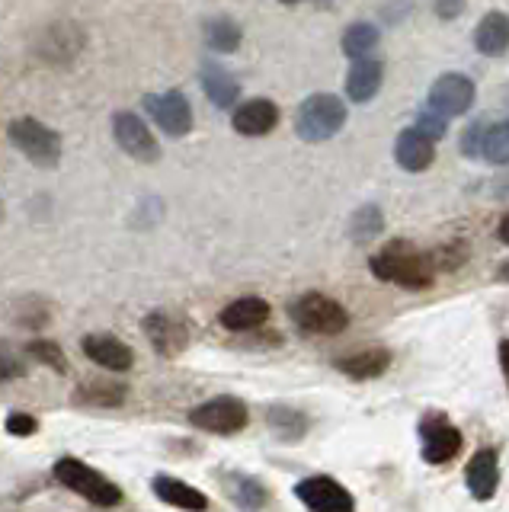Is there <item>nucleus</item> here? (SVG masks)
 <instances>
[{"mask_svg": "<svg viewBox=\"0 0 509 512\" xmlns=\"http://www.w3.org/2000/svg\"><path fill=\"white\" fill-rule=\"evenodd\" d=\"M369 269L381 282L401 285L407 292H423L436 282V269L429 263V253L413 247L410 240H391L388 247L372 253Z\"/></svg>", "mask_w": 509, "mask_h": 512, "instance_id": "1", "label": "nucleus"}, {"mask_svg": "<svg viewBox=\"0 0 509 512\" xmlns=\"http://www.w3.org/2000/svg\"><path fill=\"white\" fill-rule=\"evenodd\" d=\"M52 474L61 487H68L71 493H77L81 500H87L90 506L100 509H113L122 503V490L119 484H113L106 474H100L97 468H90L87 461L74 458V455H61L52 464Z\"/></svg>", "mask_w": 509, "mask_h": 512, "instance_id": "2", "label": "nucleus"}, {"mask_svg": "<svg viewBox=\"0 0 509 512\" xmlns=\"http://www.w3.org/2000/svg\"><path fill=\"white\" fill-rule=\"evenodd\" d=\"M346 125V103L337 93H314L295 112V132L301 141L321 144L340 135Z\"/></svg>", "mask_w": 509, "mask_h": 512, "instance_id": "3", "label": "nucleus"}, {"mask_svg": "<svg viewBox=\"0 0 509 512\" xmlns=\"http://www.w3.org/2000/svg\"><path fill=\"white\" fill-rule=\"evenodd\" d=\"M289 314L298 330L314 333V336H337L349 327V311L337 298H330L324 292H308L295 298Z\"/></svg>", "mask_w": 509, "mask_h": 512, "instance_id": "4", "label": "nucleus"}, {"mask_svg": "<svg viewBox=\"0 0 509 512\" xmlns=\"http://www.w3.org/2000/svg\"><path fill=\"white\" fill-rule=\"evenodd\" d=\"M7 138L13 141V148H17L23 157L33 160L36 167H42V170L58 167V160H61V135L55 132V128L42 125L33 116H23V119L10 122Z\"/></svg>", "mask_w": 509, "mask_h": 512, "instance_id": "5", "label": "nucleus"}, {"mask_svg": "<svg viewBox=\"0 0 509 512\" xmlns=\"http://www.w3.org/2000/svg\"><path fill=\"white\" fill-rule=\"evenodd\" d=\"M250 423V410L241 397L221 394L205 400V404L189 410V426H196L199 432H212V436H234Z\"/></svg>", "mask_w": 509, "mask_h": 512, "instance_id": "6", "label": "nucleus"}, {"mask_svg": "<svg viewBox=\"0 0 509 512\" xmlns=\"http://www.w3.org/2000/svg\"><path fill=\"white\" fill-rule=\"evenodd\" d=\"M461 429L445 413H426L420 420V455L426 464H449L461 455Z\"/></svg>", "mask_w": 509, "mask_h": 512, "instance_id": "7", "label": "nucleus"}, {"mask_svg": "<svg viewBox=\"0 0 509 512\" xmlns=\"http://www.w3.org/2000/svg\"><path fill=\"white\" fill-rule=\"evenodd\" d=\"M461 154L481 157L493 167H503L509 160V125L503 119H477L468 125V132L461 135Z\"/></svg>", "mask_w": 509, "mask_h": 512, "instance_id": "8", "label": "nucleus"}, {"mask_svg": "<svg viewBox=\"0 0 509 512\" xmlns=\"http://www.w3.org/2000/svg\"><path fill=\"white\" fill-rule=\"evenodd\" d=\"M295 496L308 512H356L353 493L330 474H314V477L298 480Z\"/></svg>", "mask_w": 509, "mask_h": 512, "instance_id": "9", "label": "nucleus"}, {"mask_svg": "<svg viewBox=\"0 0 509 512\" xmlns=\"http://www.w3.org/2000/svg\"><path fill=\"white\" fill-rule=\"evenodd\" d=\"M477 87L474 80L465 74H442L433 80L429 87V109L439 112V116H465V112L474 106Z\"/></svg>", "mask_w": 509, "mask_h": 512, "instance_id": "10", "label": "nucleus"}, {"mask_svg": "<svg viewBox=\"0 0 509 512\" xmlns=\"http://www.w3.org/2000/svg\"><path fill=\"white\" fill-rule=\"evenodd\" d=\"M145 109L170 138H183L189 135V128H193V106H189V100L180 90L145 96Z\"/></svg>", "mask_w": 509, "mask_h": 512, "instance_id": "11", "label": "nucleus"}, {"mask_svg": "<svg viewBox=\"0 0 509 512\" xmlns=\"http://www.w3.org/2000/svg\"><path fill=\"white\" fill-rule=\"evenodd\" d=\"M113 138L125 154L141 160V164H154V160L161 157V148H157L148 122L138 119L135 112H116L113 116Z\"/></svg>", "mask_w": 509, "mask_h": 512, "instance_id": "12", "label": "nucleus"}, {"mask_svg": "<svg viewBox=\"0 0 509 512\" xmlns=\"http://www.w3.org/2000/svg\"><path fill=\"white\" fill-rule=\"evenodd\" d=\"M141 330H145L148 343L161 352L164 359H177L189 346V327L180 317H173L167 311H151L145 320H141Z\"/></svg>", "mask_w": 509, "mask_h": 512, "instance_id": "13", "label": "nucleus"}, {"mask_svg": "<svg viewBox=\"0 0 509 512\" xmlns=\"http://www.w3.org/2000/svg\"><path fill=\"white\" fill-rule=\"evenodd\" d=\"M465 484L477 503L493 500L500 484V464H497V448H477L465 464Z\"/></svg>", "mask_w": 509, "mask_h": 512, "instance_id": "14", "label": "nucleus"}, {"mask_svg": "<svg viewBox=\"0 0 509 512\" xmlns=\"http://www.w3.org/2000/svg\"><path fill=\"white\" fill-rule=\"evenodd\" d=\"M84 352L90 362L103 365L106 372H129L135 365V352L132 346H125L119 336L113 333H90L84 336Z\"/></svg>", "mask_w": 509, "mask_h": 512, "instance_id": "15", "label": "nucleus"}, {"mask_svg": "<svg viewBox=\"0 0 509 512\" xmlns=\"http://www.w3.org/2000/svg\"><path fill=\"white\" fill-rule=\"evenodd\" d=\"M221 327L231 330V333H250V330H260L266 320H269V301L260 295H244V298H234L231 304H225L218 314Z\"/></svg>", "mask_w": 509, "mask_h": 512, "instance_id": "16", "label": "nucleus"}, {"mask_svg": "<svg viewBox=\"0 0 509 512\" xmlns=\"http://www.w3.org/2000/svg\"><path fill=\"white\" fill-rule=\"evenodd\" d=\"M337 372H343L346 378L353 381H372V378H381L391 368V349L385 346H369V349H356L349 352V356H340L333 362Z\"/></svg>", "mask_w": 509, "mask_h": 512, "instance_id": "17", "label": "nucleus"}, {"mask_svg": "<svg viewBox=\"0 0 509 512\" xmlns=\"http://www.w3.org/2000/svg\"><path fill=\"white\" fill-rule=\"evenodd\" d=\"M234 132H241L247 138L269 135L279 125V106L273 100H247L234 109Z\"/></svg>", "mask_w": 509, "mask_h": 512, "instance_id": "18", "label": "nucleus"}, {"mask_svg": "<svg viewBox=\"0 0 509 512\" xmlns=\"http://www.w3.org/2000/svg\"><path fill=\"white\" fill-rule=\"evenodd\" d=\"M151 490L157 493V500H164L167 506H177L183 512H205L209 509V496L202 490H196L193 484H186L180 477H170V474H157L151 480Z\"/></svg>", "mask_w": 509, "mask_h": 512, "instance_id": "19", "label": "nucleus"}, {"mask_svg": "<svg viewBox=\"0 0 509 512\" xmlns=\"http://www.w3.org/2000/svg\"><path fill=\"white\" fill-rule=\"evenodd\" d=\"M221 480H225V490L234 500L237 509L244 512H263L269 506V490L260 477L244 474V471H221Z\"/></svg>", "mask_w": 509, "mask_h": 512, "instance_id": "20", "label": "nucleus"}, {"mask_svg": "<svg viewBox=\"0 0 509 512\" xmlns=\"http://www.w3.org/2000/svg\"><path fill=\"white\" fill-rule=\"evenodd\" d=\"M125 397H129V388H125L122 381L93 378V381H84L81 388L71 394V404L90 407V410H116L125 404Z\"/></svg>", "mask_w": 509, "mask_h": 512, "instance_id": "21", "label": "nucleus"}, {"mask_svg": "<svg viewBox=\"0 0 509 512\" xmlns=\"http://www.w3.org/2000/svg\"><path fill=\"white\" fill-rule=\"evenodd\" d=\"M385 80V64L375 58H356L346 74V96L353 103H372Z\"/></svg>", "mask_w": 509, "mask_h": 512, "instance_id": "22", "label": "nucleus"}, {"mask_svg": "<svg viewBox=\"0 0 509 512\" xmlns=\"http://www.w3.org/2000/svg\"><path fill=\"white\" fill-rule=\"evenodd\" d=\"M394 157L404 170L420 173L436 160V144L426 141L420 132H413V128H407V132H401L394 141Z\"/></svg>", "mask_w": 509, "mask_h": 512, "instance_id": "23", "label": "nucleus"}, {"mask_svg": "<svg viewBox=\"0 0 509 512\" xmlns=\"http://www.w3.org/2000/svg\"><path fill=\"white\" fill-rule=\"evenodd\" d=\"M474 45L481 55H490V58L503 55L509 48V16L503 10L487 13L474 29Z\"/></svg>", "mask_w": 509, "mask_h": 512, "instance_id": "24", "label": "nucleus"}, {"mask_svg": "<svg viewBox=\"0 0 509 512\" xmlns=\"http://www.w3.org/2000/svg\"><path fill=\"white\" fill-rule=\"evenodd\" d=\"M202 90L209 93V100L218 109H231L237 100H241V84H237V80L215 61L202 64Z\"/></svg>", "mask_w": 509, "mask_h": 512, "instance_id": "25", "label": "nucleus"}, {"mask_svg": "<svg viewBox=\"0 0 509 512\" xmlns=\"http://www.w3.org/2000/svg\"><path fill=\"white\" fill-rule=\"evenodd\" d=\"M266 423L273 429V436L282 439V442H301L308 436L311 429V420L301 410L295 407H285V404H273L266 410Z\"/></svg>", "mask_w": 509, "mask_h": 512, "instance_id": "26", "label": "nucleus"}, {"mask_svg": "<svg viewBox=\"0 0 509 512\" xmlns=\"http://www.w3.org/2000/svg\"><path fill=\"white\" fill-rule=\"evenodd\" d=\"M378 42H381V32L372 23H353V26H346L343 39H340L343 52L353 58V61L356 58H369L375 48H378Z\"/></svg>", "mask_w": 509, "mask_h": 512, "instance_id": "27", "label": "nucleus"}, {"mask_svg": "<svg viewBox=\"0 0 509 512\" xmlns=\"http://www.w3.org/2000/svg\"><path fill=\"white\" fill-rule=\"evenodd\" d=\"M241 39H244V29L234 20H228V16H215V20L205 23V42H209V48H215V52H237Z\"/></svg>", "mask_w": 509, "mask_h": 512, "instance_id": "28", "label": "nucleus"}, {"mask_svg": "<svg viewBox=\"0 0 509 512\" xmlns=\"http://www.w3.org/2000/svg\"><path fill=\"white\" fill-rule=\"evenodd\" d=\"M381 231H385V215H381V208L372 202L356 208V215L349 218V237H353L356 244H369Z\"/></svg>", "mask_w": 509, "mask_h": 512, "instance_id": "29", "label": "nucleus"}, {"mask_svg": "<svg viewBox=\"0 0 509 512\" xmlns=\"http://www.w3.org/2000/svg\"><path fill=\"white\" fill-rule=\"evenodd\" d=\"M26 352L33 356L39 365L45 368H55L58 375H65L68 372V356H65V349H61L55 340H33L26 346Z\"/></svg>", "mask_w": 509, "mask_h": 512, "instance_id": "30", "label": "nucleus"}, {"mask_svg": "<svg viewBox=\"0 0 509 512\" xmlns=\"http://www.w3.org/2000/svg\"><path fill=\"white\" fill-rule=\"evenodd\" d=\"M413 132H420L426 141H442L445 138V132H449V122H445V116H439V112H433V109H423L420 116H417V122H413Z\"/></svg>", "mask_w": 509, "mask_h": 512, "instance_id": "31", "label": "nucleus"}, {"mask_svg": "<svg viewBox=\"0 0 509 512\" xmlns=\"http://www.w3.org/2000/svg\"><path fill=\"white\" fill-rule=\"evenodd\" d=\"M39 429V420L29 413H10L7 416V432L10 436H33V432Z\"/></svg>", "mask_w": 509, "mask_h": 512, "instance_id": "32", "label": "nucleus"}, {"mask_svg": "<svg viewBox=\"0 0 509 512\" xmlns=\"http://www.w3.org/2000/svg\"><path fill=\"white\" fill-rule=\"evenodd\" d=\"M23 375H26V365L17 356H10V352H0V381H17Z\"/></svg>", "mask_w": 509, "mask_h": 512, "instance_id": "33", "label": "nucleus"}, {"mask_svg": "<svg viewBox=\"0 0 509 512\" xmlns=\"http://www.w3.org/2000/svg\"><path fill=\"white\" fill-rule=\"evenodd\" d=\"M436 13H439V20L452 23L465 13V0H436Z\"/></svg>", "mask_w": 509, "mask_h": 512, "instance_id": "34", "label": "nucleus"}, {"mask_svg": "<svg viewBox=\"0 0 509 512\" xmlns=\"http://www.w3.org/2000/svg\"><path fill=\"white\" fill-rule=\"evenodd\" d=\"M500 362H503V375H509V362H506V340L500 343Z\"/></svg>", "mask_w": 509, "mask_h": 512, "instance_id": "35", "label": "nucleus"}, {"mask_svg": "<svg viewBox=\"0 0 509 512\" xmlns=\"http://www.w3.org/2000/svg\"><path fill=\"white\" fill-rule=\"evenodd\" d=\"M279 4H301V0H279Z\"/></svg>", "mask_w": 509, "mask_h": 512, "instance_id": "36", "label": "nucleus"}, {"mask_svg": "<svg viewBox=\"0 0 509 512\" xmlns=\"http://www.w3.org/2000/svg\"><path fill=\"white\" fill-rule=\"evenodd\" d=\"M0 221H4V202H0Z\"/></svg>", "mask_w": 509, "mask_h": 512, "instance_id": "37", "label": "nucleus"}]
</instances>
